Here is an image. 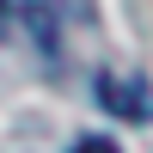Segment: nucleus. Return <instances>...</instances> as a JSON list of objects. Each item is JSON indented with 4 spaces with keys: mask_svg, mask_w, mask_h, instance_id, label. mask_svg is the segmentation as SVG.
Listing matches in <instances>:
<instances>
[{
    "mask_svg": "<svg viewBox=\"0 0 153 153\" xmlns=\"http://www.w3.org/2000/svg\"><path fill=\"white\" fill-rule=\"evenodd\" d=\"M98 104L110 117H129V123H147L153 117V98L141 80H123V74H98Z\"/></svg>",
    "mask_w": 153,
    "mask_h": 153,
    "instance_id": "obj_1",
    "label": "nucleus"
},
{
    "mask_svg": "<svg viewBox=\"0 0 153 153\" xmlns=\"http://www.w3.org/2000/svg\"><path fill=\"white\" fill-rule=\"evenodd\" d=\"M0 31H6V0H0Z\"/></svg>",
    "mask_w": 153,
    "mask_h": 153,
    "instance_id": "obj_3",
    "label": "nucleus"
},
{
    "mask_svg": "<svg viewBox=\"0 0 153 153\" xmlns=\"http://www.w3.org/2000/svg\"><path fill=\"white\" fill-rule=\"evenodd\" d=\"M68 153H123V147L110 141V135H80V141H74Z\"/></svg>",
    "mask_w": 153,
    "mask_h": 153,
    "instance_id": "obj_2",
    "label": "nucleus"
}]
</instances>
